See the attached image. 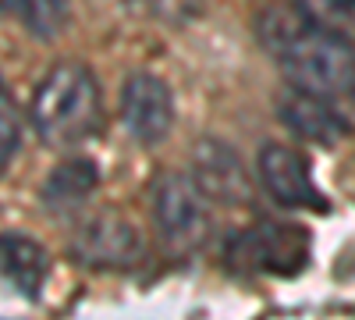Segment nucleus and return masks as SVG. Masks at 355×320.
<instances>
[{"label": "nucleus", "instance_id": "obj_1", "mask_svg": "<svg viewBox=\"0 0 355 320\" xmlns=\"http://www.w3.org/2000/svg\"><path fill=\"white\" fill-rule=\"evenodd\" d=\"M256 36L277 57L291 90L316 93L327 100L348 93V82L355 71V50L341 33L316 25L299 4L259 11Z\"/></svg>", "mask_w": 355, "mask_h": 320}, {"label": "nucleus", "instance_id": "obj_2", "mask_svg": "<svg viewBox=\"0 0 355 320\" xmlns=\"http://www.w3.org/2000/svg\"><path fill=\"white\" fill-rule=\"evenodd\" d=\"M28 125L53 150H75L103 125L100 82L85 65H57L28 100Z\"/></svg>", "mask_w": 355, "mask_h": 320}, {"label": "nucleus", "instance_id": "obj_3", "mask_svg": "<svg viewBox=\"0 0 355 320\" xmlns=\"http://www.w3.org/2000/svg\"><path fill=\"white\" fill-rule=\"evenodd\" d=\"M306 260L309 231L288 221H256L224 246V264L239 274H299Z\"/></svg>", "mask_w": 355, "mask_h": 320}, {"label": "nucleus", "instance_id": "obj_4", "mask_svg": "<svg viewBox=\"0 0 355 320\" xmlns=\"http://www.w3.org/2000/svg\"><path fill=\"white\" fill-rule=\"evenodd\" d=\"M153 221L171 249L178 253H196L210 242L214 217H210V199L199 192V185L189 174H160L153 185Z\"/></svg>", "mask_w": 355, "mask_h": 320}, {"label": "nucleus", "instance_id": "obj_5", "mask_svg": "<svg viewBox=\"0 0 355 320\" xmlns=\"http://www.w3.org/2000/svg\"><path fill=\"white\" fill-rule=\"evenodd\" d=\"M68 253L89 271H128L142 264L146 239L135 221L114 210H103L75 224Z\"/></svg>", "mask_w": 355, "mask_h": 320}, {"label": "nucleus", "instance_id": "obj_6", "mask_svg": "<svg viewBox=\"0 0 355 320\" xmlns=\"http://www.w3.org/2000/svg\"><path fill=\"white\" fill-rule=\"evenodd\" d=\"M121 125L125 132L142 142V146H157L174 128V96L171 85L160 75L135 71L121 85Z\"/></svg>", "mask_w": 355, "mask_h": 320}, {"label": "nucleus", "instance_id": "obj_7", "mask_svg": "<svg viewBox=\"0 0 355 320\" xmlns=\"http://www.w3.org/2000/svg\"><path fill=\"white\" fill-rule=\"evenodd\" d=\"M189 178L199 185V192L210 203H224V207H242L252 199V182L242 157L227 146L224 139L206 135L192 146V171Z\"/></svg>", "mask_w": 355, "mask_h": 320}, {"label": "nucleus", "instance_id": "obj_8", "mask_svg": "<svg viewBox=\"0 0 355 320\" xmlns=\"http://www.w3.org/2000/svg\"><path fill=\"white\" fill-rule=\"evenodd\" d=\"M256 171H259V182H263L266 196L274 203H281V207H291V210H302V207L323 210L327 207L323 196L316 192L313 167H309L306 153H299L295 146H284V142H266V146H259Z\"/></svg>", "mask_w": 355, "mask_h": 320}, {"label": "nucleus", "instance_id": "obj_9", "mask_svg": "<svg viewBox=\"0 0 355 320\" xmlns=\"http://www.w3.org/2000/svg\"><path fill=\"white\" fill-rule=\"evenodd\" d=\"M277 118L291 135L316 142V146H334L348 135V118L334 107V100L302 90H288L277 100Z\"/></svg>", "mask_w": 355, "mask_h": 320}, {"label": "nucleus", "instance_id": "obj_10", "mask_svg": "<svg viewBox=\"0 0 355 320\" xmlns=\"http://www.w3.org/2000/svg\"><path fill=\"white\" fill-rule=\"evenodd\" d=\"M46 271L50 260L43 246H36L25 235H0V285L4 288L25 299H36L46 281Z\"/></svg>", "mask_w": 355, "mask_h": 320}, {"label": "nucleus", "instance_id": "obj_11", "mask_svg": "<svg viewBox=\"0 0 355 320\" xmlns=\"http://www.w3.org/2000/svg\"><path fill=\"white\" fill-rule=\"evenodd\" d=\"M96 185H100V171H96L93 160H82V157L61 160L50 171V178L43 185V207L53 217L75 214L89 203V196L96 192Z\"/></svg>", "mask_w": 355, "mask_h": 320}, {"label": "nucleus", "instance_id": "obj_12", "mask_svg": "<svg viewBox=\"0 0 355 320\" xmlns=\"http://www.w3.org/2000/svg\"><path fill=\"white\" fill-rule=\"evenodd\" d=\"M15 11L40 40H53L68 25V0H15Z\"/></svg>", "mask_w": 355, "mask_h": 320}, {"label": "nucleus", "instance_id": "obj_13", "mask_svg": "<svg viewBox=\"0 0 355 320\" xmlns=\"http://www.w3.org/2000/svg\"><path fill=\"white\" fill-rule=\"evenodd\" d=\"M18 142H21V118H18V107L8 93L4 78H0V171H4L8 160L15 157Z\"/></svg>", "mask_w": 355, "mask_h": 320}, {"label": "nucleus", "instance_id": "obj_14", "mask_svg": "<svg viewBox=\"0 0 355 320\" xmlns=\"http://www.w3.org/2000/svg\"><path fill=\"white\" fill-rule=\"evenodd\" d=\"M316 25L323 28H334V33H341L345 25L355 22V0H295Z\"/></svg>", "mask_w": 355, "mask_h": 320}, {"label": "nucleus", "instance_id": "obj_15", "mask_svg": "<svg viewBox=\"0 0 355 320\" xmlns=\"http://www.w3.org/2000/svg\"><path fill=\"white\" fill-rule=\"evenodd\" d=\"M8 11H15V0H0V18H4Z\"/></svg>", "mask_w": 355, "mask_h": 320}, {"label": "nucleus", "instance_id": "obj_16", "mask_svg": "<svg viewBox=\"0 0 355 320\" xmlns=\"http://www.w3.org/2000/svg\"><path fill=\"white\" fill-rule=\"evenodd\" d=\"M348 96L355 100V71H352V82H348Z\"/></svg>", "mask_w": 355, "mask_h": 320}]
</instances>
